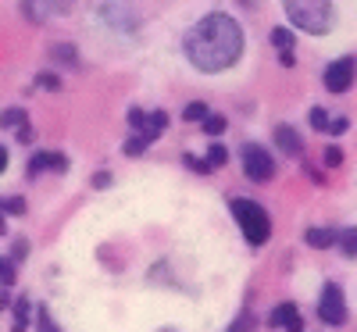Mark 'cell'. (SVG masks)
Here are the masks:
<instances>
[{
	"mask_svg": "<svg viewBox=\"0 0 357 332\" xmlns=\"http://www.w3.org/2000/svg\"><path fill=\"white\" fill-rule=\"evenodd\" d=\"M122 150H126L129 158H139L143 150H146V139H143V136H132V139H126V146H122Z\"/></svg>",
	"mask_w": 357,
	"mask_h": 332,
	"instance_id": "603a6c76",
	"label": "cell"
},
{
	"mask_svg": "<svg viewBox=\"0 0 357 332\" xmlns=\"http://www.w3.org/2000/svg\"><path fill=\"white\" fill-rule=\"evenodd\" d=\"M240 158H243V175L250 179V183H268V179L275 175V158L268 154L261 143H243Z\"/></svg>",
	"mask_w": 357,
	"mask_h": 332,
	"instance_id": "277c9868",
	"label": "cell"
},
{
	"mask_svg": "<svg viewBox=\"0 0 357 332\" xmlns=\"http://www.w3.org/2000/svg\"><path fill=\"white\" fill-rule=\"evenodd\" d=\"M29 311H33V304L22 296V300H15V325H11V332H25L29 329Z\"/></svg>",
	"mask_w": 357,
	"mask_h": 332,
	"instance_id": "4fadbf2b",
	"label": "cell"
},
{
	"mask_svg": "<svg viewBox=\"0 0 357 332\" xmlns=\"http://www.w3.org/2000/svg\"><path fill=\"white\" fill-rule=\"evenodd\" d=\"M8 232V222H4V200H0V236Z\"/></svg>",
	"mask_w": 357,
	"mask_h": 332,
	"instance_id": "d590c367",
	"label": "cell"
},
{
	"mask_svg": "<svg viewBox=\"0 0 357 332\" xmlns=\"http://www.w3.org/2000/svg\"><path fill=\"white\" fill-rule=\"evenodd\" d=\"M268 325H272V329H286V332H304V322H301V315H296V304H289V300L268 315Z\"/></svg>",
	"mask_w": 357,
	"mask_h": 332,
	"instance_id": "ba28073f",
	"label": "cell"
},
{
	"mask_svg": "<svg viewBox=\"0 0 357 332\" xmlns=\"http://www.w3.org/2000/svg\"><path fill=\"white\" fill-rule=\"evenodd\" d=\"M340 247L347 257H357V229H343L340 232Z\"/></svg>",
	"mask_w": 357,
	"mask_h": 332,
	"instance_id": "ac0fdd59",
	"label": "cell"
},
{
	"mask_svg": "<svg viewBox=\"0 0 357 332\" xmlns=\"http://www.w3.org/2000/svg\"><path fill=\"white\" fill-rule=\"evenodd\" d=\"M357 79V57H336V61L325 65V89L329 93H347Z\"/></svg>",
	"mask_w": 357,
	"mask_h": 332,
	"instance_id": "8992f818",
	"label": "cell"
},
{
	"mask_svg": "<svg viewBox=\"0 0 357 332\" xmlns=\"http://www.w3.org/2000/svg\"><path fill=\"white\" fill-rule=\"evenodd\" d=\"M0 126H4V129H11V126H18V129L29 126V122H25V111H22V107H8L4 114H0Z\"/></svg>",
	"mask_w": 357,
	"mask_h": 332,
	"instance_id": "e0dca14e",
	"label": "cell"
},
{
	"mask_svg": "<svg viewBox=\"0 0 357 332\" xmlns=\"http://www.w3.org/2000/svg\"><path fill=\"white\" fill-rule=\"evenodd\" d=\"M165 129H168V114H165V111H151V114H146V122H143V129H139V136H143L146 143H154Z\"/></svg>",
	"mask_w": 357,
	"mask_h": 332,
	"instance_id": "8fae6325",
	"label": "cell"
},
{
	"mask_svg": "<svg viewBox=\"0 0 357 332\" xmlns=\"http://www.w3.org/2000/svg\"><path fill=\"white\" fill-rule=\"evenodd\" d=\"M50 54L57 57V61H65V65H79V50L72 43H57V47H50Z\"/></svg>",
	"mask_w": 357,
	"mask_h": 332,
	"instance_id": "9a60e30c",
	"label": "cell"
},
{
	"mask_svg": "<svg viewBox=\"0 0 357 332\" xmlns=\"http://www.w3.org/2000/svg\"><path fill=\"white\" fill-rule=\"evenodd\" d=\"M304 239H307V247H314V250H329V247L340 243V232L336 229H307Z\"/></svg>",
	"mask_w": 357,
	"mask_h": 332,
	"instance_id": "30bf717a",
	"label": "cell"
},
{
	"mask_svg": "<svg viewBox=\"0 0 357 332\" xmlns=\"http://www.w3.org/2000/svg\"><path fill=\"white\" fill-rule=\"evenodd\" d=\"M318 318H321L325 325H333V329L347 322V296H343V289H340L336 282H325V286H321Z\"/></svg>",
	"mask_w": 357,
	"mask_h": 332,
	"instance_id": "5b68a950",
	"label": "cell"
},
{
	"mask_svg": "<svg viewBox=\"0 0 357 332\" xmlns=\"http://www.w3.org/2000/svg\"><path fill=\"white\" fill-rule=\"evenodd\" d=\"M183 50H186L193 68L225 72V68H232L236 61H240V54H243V29L236 25V18H229L222 11H211L183 36Z\"/></svg>",
	"mask_w": 357,
	"mask_h": 332,
	"instance_id": "6da1fadb",
	"label": "cell"
},
{
	"mask_svg": "<svg viewBox=\"0 0 357 332\" xmlns=\"http://www.w3.org/2000/svg\"><path fill=\"white\" fill-rule=\"evenodd\" d=\"M129 122H132L136 129H143V122H146V114H143L139 107H132V111H129Z\"/></svg>",
	"mask_w": 357,
	"mask_h": 332,
	"instance_id": "d6a6232c",
	"label": "cell"
},
{
	"mask_svg": "<svg viewBox=\"0 0 357 332\" xmlns=\"http://www.w3.org/2000/svg\"><path fill=\"white\" fill-rule=\"evenodd\" d=\"M50 168L54 172H68V158L65 154H50Z\"/></svg>",
	"mask_w": 357,
	"mask_h": 332,
	"instance_id": "4dcf8cb0",
	"label": "cell"
},
{
	"mask_svg": "<svg viewBox=\"0 0 357 332\" xmlns=\"http://www.w3.org/2000/svg\"><path fill=\"white\" fill-rule=\"evenodd\" d=\"M36 332H61V329H57V322L50 318L47 308H40V315H36Z\"/></svg>",
	"mask_w": 357,
	"mask_h": 332,
	"instance_id": "44dd1931",
	"label": "cell"
},
{
	"mask_svg": "<svg viewBox=\"0 0 357 332\" xmlns=\"http://www.w3.org/2000/svg\"><path fill=\"white\" fill-rule=\"evenodd\" d=\"M350 122H347V118H336V122H329V133H343Z\"/></svg>",
	"mask_w": 357,
	"mask_h": 332,
	"instance_id": "e575fe53",
	"label": "cell"
},
{
	"mask_svg": "<svg viewBox=\"0 0 357 332\" xmlns=\"http://www.w3.org/2000/svg\"><path fill=\"white\" fill-rule=\"evenodd\" d=\"M225 161H229V150L225 146H211V150H207V165H211V168H225Z\"/></svg>",
	"mask_w": 357,
	"mask_h": 332,
	"instance_id": "ffe728a7",
	"label": "cell"
},
{
	"mask_svg": "<svg viewBox=\"0 0 357 332\" xmlns=\"http://www.w3.org/2000/svg\"><path fill=\"white\" fill-rule=\"evenodd\" d=\"M11 257H15V261H25V257H29V243H25V239H15Z\"/></svg>",
	"mask_w": 357,
	"mask_h": 332,
	"instance_id": "f1b7e54d",
	"label": "cell"
},
{
	"mask_svg": "<svg viewBox=\"0 0 357 332\" xmlns=\"http://www.w3.org/2000/svg\"><path fill=\"white\" fill-rule=\"evenodd\" d=\"M15 279H18V264H15V257H0V286H15Z\"/></svg>",
	"mask_w": 357,
	"mask_h": 332,
	"instance_id": "5bb4252c",
	"label": "cell"
},
{
	"mask_svg": "<svg viewBox=\"0 0 357 332\" xmlns=\"http://www.w3.org/2000/svg\"><path fill=\"white\" fill-rule=\"evenodd\" d=\"M43 168H50V154H47V150H40V154H33V161H29V175H40Z\"/></svg>",
	"mask_w": 357,
	"mask_h": 332,
	"instance_id": "7402d4cb",
	"label": "cell"
},
{
	"mask_svg": "<svg viewBox=\"0 0 357 332\" xmlns=\"http://www.w3.org/2000/svg\"><path fill=\"white\" fill-rule=\"evenodd\" d=\"M183 161H186V168H193V172H211V165L200 161V158H193V154H186Z\"/></svg>",
	"mask_w": 357,
	"mask_h": 332,
	"instance_id": "f546056e",
	"label": "cell"
},
{
	"mask_svg": "<svg viewBox=\"0 0 357 332\" xmlns=\"http://www.w3.org/2000/svg\"><path fill=\"white\" fill-rule=\"evenodd\" d=\"M75 8V0H22V11L29 22H47L57 15H68Z\"/></svg>",
	"mask_w": 357,
	"mask_h": 332,
	"instance_id": "52a82bcc",
	"label": "cell"
},
{
	"mask_svg": "<svg viewBox=\"0 0 357 332\" xmlns=\"http://www.w3.org/2000/svg\"><path fill=\"white\" fill-rule=\"evenodd\" d=\"M207 114H211V111H207V104H204V100H193V104H186V107H183V118H186V122H204Z\"/></svg>",
	"mask_w": 357,
	"mask_h": 332,
	"instance_id": "2e32d148",
	"label": "cell"
},
{
	"mask_svg": "<svg viewBox=\"0 0 357 332\" xmlns=\"http://www.w3.org/2000/svg\"><path fill=\"white\" fill-rule=\"evenodd\" d=\"M104 186H111V172H97L93 175V190H104Z\"/></svg>",
	"mask_w": 357,
	"mask_h": 332,
	"instance_id": "1f68e13d",
	"label": "cell"
},
{
	"mask_svg": "<svg viewBox=\"0 0 357 332\" xmlns=\"http://www.w3.org/2000/svg\"><path fill=\"white\" fill-rule=\"evenodd\" d=\"M250 325H254V315H250V311H243V315H240V318H236V322H232V325H229L225 332H247Z\"/></svg>",
	"mask_w": 357,
	"mask_h": 332,
	"instance_id": "cb8c5ba5",
	"label": "cell"
},
{
	"mask_svg": "<svg viewBox=\"0 0 357 332\" xmlns=\"http://www.w3.org/2000/svg\"><path fill=\"white\" fill-rule=\"evenodd\" d=\"M15 136H18V143H33V129H29V126H22Z\"/></svg>",
	"mask_w": 357,
	"mask_h": 332,
	"instance_id": "836d02e7",
	"label": "cell"
},
{
	"mask_svg": "<svg viewBox=\"0 0 357 332\" xmlns=\"http://www.w3.org/2000/svg\"><path fill=\"white\" fill-rule=\"evenodd\" d=\"M311 126H314V129H329V114H325L321 107H314V111H311Z\"/></svg>",
	"mask_w": 357,
	"mask_h": 332,
	"instance_id": "83f0119b",
	"label": "cell"
},
{
	"mask_svg": "<svg viewBox=\"0 0 357 332\" xmlns=\"http://www.w3.org/2000/svg\"><path fill=\"white\" fill-rule=\"evenodd\" d=\"M4 168H8V150L0 146V172H4Z\"/></svg>",
	"mask_w": 357,
	"mask_h": 332,
	"instance_id": "74e56055",
	"label": "cell"
},
{
	"mask_svg": "<svg viewBox=\"0 0 357 332\" xmlns=\"http://www.w3.org/2000/svg\"><path fill=\"white\" fill-rule=\"evenodd\" d=\"M275 143H279L282 154H289V158H301L304 154V136L296 133L293 126H275Z\"/></svg>",
	"mask_w": 357,
	"mask_h": 332,
	"instance_id": "9c48e42d",
	"label": "cell"
},
{
	"mask_svg": "<svg viewBox=\"0 0 357 332\" xmlns=\"http://www.w3.org/2000/svg\"><path fill=\"white\" fill-rule=\"evenodd\" d=\"M4 211H8V215H25V200L22 197H8L4 200Z\"/></svg>",
	"mask_w": 357,
	"mask_h": 332,
	"instance_id": "4316f807",
	"label": "cell"
},
{
	"mask_svg": "<svg viewBox=\"0 0 357 332\" xmlns=\"http://www.w3.org/2000/svg\"><path fill=\"white\" fill-rule=\"evenodd\" d=\"M204 133H207V136H222V133H225V118H222V114H207V118H204Z\"/></svg>",
	"mask_w": 357,
	"mask_h": 332,
	"instance_id": "d6986e66",
	"label": "cell"
},
{
	"mask_svg": "<svg viewBox=\"0 0 357 332\" xmlns=\"http://www.w3.org/2000/svg\"><path fill=\"white\" fill-rule=\"evenodd\" d=\"M8 308H11V300H8V293H4V289H0V311H8Z\"/></svg>",
	"mask_w": 357,
	"mask_h": 332,
	"instance_id": "8d00e7d4",
	"label": "cell"
},
{
	"mask_svg": "<svg viewBox=\"0 0 357 332\" xmlns=\"http://www.w3.org/2000/svg\"><path fill=\"white\" fill-rule=\"evenodd\" d=\"M321 158H325V165H329V168H340V165H343V150H340V146H329Z\"/></svg>",
	"mask_w": 357,
	"mask_h": 332,
	"instance_id": "d4e9b609",
	"label": "cell"
},
{
	"mask_svg": "<svg viewBox=\"0 0 357 332\" xmlns=\"http://www.w3.org/2000/svg\"><path fill=\"white\" fill-rule=\"evenodd\" d=\"M232 218H236V225H240V232L247 236L250 247L268 243V236H272V218H268V211L257 200H247V197L232 200Z\"/></svg>",
	"mask_w": 357,
	"mask_h": 332,
	"instance_id": "3957f363",
	"label": "cell"
},
{
	"mask_svg": "<svg viewBox=\"0 0 357 332\" xmlns=\"http://www.w3.org/2000/svg\"><path fill=\"white\" fill-rule=\"evenodd\" d=\"M272 47L279 50V57H289L293 54V33H289V29H272Z\"/></svg>",
	"mask_w": 357,
	"mask_h": 332,
	"instance_id": "7c38bea8",
	"label": "cell"
},
{
	"mask_svg": "<svg viewBox=\"0 0 357 332\" xmlns=\"http://www.w3.org/2000/svg\"><path fill=\"white\" fill-rule=\"evenodd\" d=\"M282 8H286V18L311 36H325L336 22L333 0H282Z\"/></svg>",
	"mask_w": 357,
	"mask_h": 332,
	"instance_id": "7a4b0ae2",
	"label": "cell"
},
{
	"mask_svg": "<svg viewBox=\"0 0 357 332\" xmlns=\"http://www.w3.org/2000/svg\"><path fill=\"white\" fill-rule=\"evenodd\" d=\"M36 86H40V89H61V79H57V75H50V72H40Z\"/></svg>",
	"mask_w": 357,
	"mask_h": 332,
	"instance_id": "484cf974",
	"label": "cell"
}]
</instances>
